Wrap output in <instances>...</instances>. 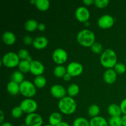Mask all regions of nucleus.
<instances>
[{"mask_svg":"<svg viewBox=\"0 0 126 126\" xmlns=\"http://www.w3.org/2000/svg\"><path fill=\"white\" fill-rule=\"evenodd\" d=\"M122 113L124 114H126V98H124L121 102L120 105Z\"/></svg>","mask_w":126,"mask_h":126,"instance_id":"nucleus-37","label":"nucleus"},{"mask_svg":"<svg viewBox=\"0 0 126 126\" xmlns=\"http://www.w3.org/2000/svg\"><path fill=\"white\" fill-rule=\"evenodd\" d=\"M30 64L31 63L28 62L26 60H20L18 65V70L23 73H26L28 71H30Z\"/></svg>","mask_w":126,"mask_h":126,"instance_id":"nucleus-24","label":"nucleus"},{"mask_svg":"<svg viewBox=\"0 0 126 126\" xmlns=\"http://www.w3.org/2000/svg\"><path fill=\"white\" fill-rule=\"evenodd\" d=\"M62 115L58 112H54L51 113L49 118V123L52 126H57L60 124L62 121Z\"/></svg>","mask_w":126,"mask_h":126,"instance_id":"nucleus-18","label":"nucleus"},{"mask_svg":"<svg viewBox=\"0 0 126 126\" xmlns=\"http://www.w3.org/2000/svg\"><path fill=\"white\" fill-rule=\"evenodd\" d=\"M23 111H22V108H20V107H16L14 108H13V109L12 110V112H11V114L13 118H19L23 114Z\"/></svg>","mask_w":126,"mask_h":126,"instance_id":"nucleus-33","label":"nucleus"},{"mask_svg":"<svg viewBox=\"0 0 126 126\" xmlns=\"http://www.w3.org/2000/svg\"><path fill=\"white\" fill-rule=\"evenodd\" d=\"M114 71L118 75H122L126 72V66L123 63H117L114 67Z\"/></svg>","mask_w":126,"mask_h":126,"instance_id":"nucleus-31","label":"nucleus"},{"mask_svg":"<svg viewBox=\"0 0 126 126\" xmlns=\"http://www.w3.org/2000/svg\"><path fill=\"white\" fill-rule=\"evenodd\" d=\"M67 52L62 48H57L52 54L53 60L59 65L64 63L67 60Z\"/></svg>","mask_w":126,"mask_h":126,"instance_id":"nucleus-8","label":"nucleus"},{"mask_svg":"<svg viewBox=\"0 0 126 126\" xmlns=\"http://www.w3.org/2000/svg\"><path fill=\"white\" fill-rule=\"evenodd\" d=\"M100 113V108L97 105H92L88 109V114L92 118L98 116Z\"/></svg>","mask_w":126,"mask_h":126,"instance_id":"nucleus-30","label":"nucleus"},{"mask_svg":"<svg viewBox=\"0 0 126 126\" xmlns=\"http://www.w3.org/2000/svg\"><path fill=\"white\" fill-rule=\"evenodd\" d=\"M38 24L39 23L36 20L29 19L25 23V28L28 32H33V31L36 30V28H38Z\"/></svg>","mask_w":126,"mask_h":126,"instance_id":"nucleus-21","label":"nucleus"},{"mask_svg":"<svg viewBox=\"0 0 126 126\" xmlns=\"http://www.w3.org/2000/svg\"><path fill=\"white\" fill-rule=\"evenodd\" d=\"M91 50L95 54H101L103 50V46H102V44L98 42H95L92 46L91 47Z\"/></svg>","mask_w":126,"mask_h":126,"instance_id":"nucleus-32","label":"nucleus"},{"mask_svg":"<svg viewBox=\"0 0 126 126\" xmlns=\"http://www.w3.org/2000/svg\"><path fill=\"white\" fill-rule=\"evenodd\" d=\"M48 44V39L45 36H38L33 40V46L37 49H44Z\"/></svg>","mask_w":126,"mask_h":126,"instance_id":"nucleus-15","label":"nucleus"},{"mask_svg":"<svg viewBox=\"0 0 126 126\" xmlns=\"http://www.w3.org/2000/svg\"><path fill=\"white\" fill-rule=\"evenodd\" d=\"M17 54H18V57H19L20 59H21V60H26L27 58L28 57V56H30V54L29 52H28V51L27 49H20V50L18 52Z\"/></svg>","mask_w":126,"mask_h":126,"instance_id":"nucleus-34","label":"nucleus"},{"mask_svg":"<svg viewBox=\"0 0 126 126\" xmlns=\"http://www.w3.org/2000/svg\"><path fill=\"white\" fill-rule=\"evenodd\" d=\"M0 114H1V116H0V123L2 124L4 123V114L3 111L2 110L0 111Z\"/></svg>","mask_w":126,"mask_h":126,"instance_id":"nucleus-40","label":"nucleus"},{"mask_svg":"<svg viewBox=\"0 0 126 126\" xmlns=\"http://www.w3.org/2000/svg\"><path fill=\"white\" fill-rule=\"evenodd\" d=\"M20 126H27L25 125V124H22V125H20Z\"/></svg>","mask_w":126,"mask_h":126,"instance_id":"nucleus-49","label":"nucleus"},{"mask_svg":"<svg viewBox=\"0 0 126 126\" xmlns=\"http://www.w3.org/2000/svg\"><path fill=\"white\" fill-rule=\"evenodd\" d=\"M36 89L34 84L29 81H23L20 84V92L26 97H32L36 94Z\"/></svg>","mask_w":126,"mask_h":126,"instance_id":"nucleus-5","label":"nucleus"},{"mask_svg":"<svg viewBox=\"0 0 126 126\" xmlns=\"http://www.w3.org/2000/svg\"><path fill=\"white\" fill-rule=\"evenodd\" d=\"M57 126H70L67 123H66V122H61V123H60L59 124H58Z\"/></svg>","mask_w":126,"mask_h":126,"instance_id":"nucleus-44","label":"nucleus"},{"mask_svg":"<svg viewBox=\"0 0 126 126\" xmlns=\"http://www.w3.org/2000/svg\"><path fill=\"white\" fill-rule=\"evenodd\" d=\"M76 17L81 22H85L89 21L90 18V12L89 10L84 6H80L76 10L75 12Z\"/></svg>","mask_w":126,"mask_h":126,"instance_id":"nucleus-11","label":"nucleus"},{"mask_svg":"<svg viewBox=\"0 0 126 126\" xmlns=\"http://www.w3.org/2000/svg\"><path fill=\"white\" fill-rule=\"evenodd\" d=\"M38 30L41 32H43V31L45 30L46 29V25H44V23H39L38 24Z\"/></svg>","mask_w":126,"mask_h":126,"instance_id":"nucleus-38","label":"nucleus"},{"mask_svg":"<svg viewBox=\"0 0 126 126\" xmlns=\"http://www.w3.org/2000/svg\"><path fill=\"white\" fill-rule=\"evenodd\" d=\"M95 39L94 33L89 30H82L78 33L77 41L82 46L91 47L95 43Z\"/></svg>","mask_w":126,"mask_h":126,"instance_id":"nucleus-3","label":"nucleus"},{"mask_svg":"<svg viewBox=\"0 0 126 126\" xmlns=\"http://www.w3.org/2000/svg\"><path fill=\"white\" fill-rule=\"evenodd\" d=\"M73 126H90V123L85 118L79 117L74 121Z\"/></svg>","mask_w":126,"mask_h":126,"instance_id":"nucleus-29","label":"nucleus"},{"mask_svg":"<svg viewBox=\"0 0 126 126\" xmlns=\"http://www.w3.org/2000/svg\"><path fill=\"white\" fill-rule=\"evenodd\" d=\"M66 91L70 97H75L78 94L79 92V87L76 84H71L68 86Z\"/></svg>","mask_w":126,"mask_h":126,"instance_id":"nucleus-26","label":"nucleus"},{"mask_svg":"<svg viewBox=\"0 0 126 126\" xmlns=\"http://www.w3.org/2000/svg\"><path fill=\"white\" fill-rule=\"evenodd\" d=\"M59 108L63 114H71L76 110V102L72 97L66 96L59 100Z\"/></svg>","mask_w":126,"mask_h":126,"instance_id":"nucleus-2","label":"nucleus"},{"mask_svg":"<svg viewBox=\"0 0 126 126\" xmlns=\"http://www.w3.org/2000/svg\"><path fill=\"white\" fill-rule=\"evenodd\" d=\"M67 91L65 90V87L61 85L55 84L50 88V93L52 95L58 99H62L63 97H66V94Z\"/></svg>","mask_w":126,"mask_h":126,"instance_id":"nucleus-12","label":"nucleus"},{"mask_svg":"<svg viewBox=\"0 0 126 126\" xmlns=\"http://www.w3.org/2000/svg\"><path fill=\"white\" fill-rule=\"evenodd\" d=\"M66 73V68L62 65H58L54 70V75L57 78H63Z\"/></svg>","mask_w":126,"mask_h":126,"instance_id":"nucleus-25","label":"nucleus"},{"mask_svg":"<svg viewBox=\"0 0 126 126\" xmlns=\"http://www.w3.org/2000/svg\"><path fill=\"white\" fill-rule=\"evenodd\" d=\"M83 2L86 5L90 6V5H91L92 4L94 3V1H93V0H84Z\"/></svg>","mask_w":126,"mask_h":126,"instance_id":"nucleus-39","label":"nucleus"},{"mask_svg":"<svg viewBox=\"0 0 126 126\" xmlns=\"http://www.w3.org/2000/svg\"><path fill=\"white\" fill-rule=\"evenodd\" d=\"M90 126H108L107 121L102 116H98L92 118L89 121Z\"/></svg>","mask_w":126,"mask_h":126,"instance_id":"nucleus-17","label":"nucleus"},{"mask_svg":"<svg viewBox=\"0 0 126 126\" xmlns=\"http://www.w3.org/2000/svg\"><path fill=\"white\" fill-rule=\"evenodd\" d=\"M117 78V73L114 71V69L110 68L105 71L103 75V79L104 81L107 84H113Z\"/></svg>","mask_w":126,"mask_h":126,"instance_id":"nucleus-14","label":"nucleus"},{"mask_svg":"<svg viewBox=\"0 0 126 126\" xmlns=\"http://www.w3.org/2000/svg\"><path fill=\"white\" fill-rule=\"evenodd\" d=\"M110 126H123L122 118L121 116H111L108 121Z\"/></svg>","mask_w":126,"mask_h":126,"instance_id":"nucleus-28","label":"nucleus"},{"mask_svg":"<svg viewBox=\"0 0 126 126\" xmlns=\"http://www.w3.org/2000/svg\"><path fill=\"white\" fill-rule=\"evenodd\" d=\"M23 79H24V75L23 73L20 71L19 70L14 71L11 76V81L16 82L18 84H20L23 81H24Z\"/></svg>","mask_w":126,"mask_h":126,"instance_id":"nucleus-23","label":"nucleus"},{"mask_svg":"<svg viewBox=\"0 0 126 126\" xmlns=\"http://www.w3.org/2000/svg\"><path fill=\"white\" fill-rule=\"evenodd\" d=\"M44 66L38 60H33L30 64V72L35 76H40L44 73Z\"/></svg>","mask_w":126,"mask_h":126,"instance_id":"nucleus-13","label":"nucleus"},{"mask_svg":"<svg viewBox=\"0 0 126 126\" xmlns=\"http://www.w3.org/2000/svg\"><path fill=\"white\" fill-rule=\"evenodd\" d=\"M43 123V118L37 113L28 114L25 119V124L27 126H41Z\"/></svg>","mask_w":126,"mask_h":126,"instance_id":"nucleus-7","label":"nucleus"},{"mask_svg":"<svg viewBox=\"0 0 126 126\" xmlns=\"http://www.w3.org/2000/svg\"><path fill=\"white\" fill-rule=\"evenodd\" d=\"M32 59H32V57L30 56H30H28V57L27 58V59H26V60H27V61H28V62H30V63H32V62L33 61V60H32Z\"/></svg>","mask_w":126,"mask_h":126,"instance_id":"nucleus-45","label":"nucleus"},{"mask_svg":"<svg viewBox=\"0 0 126 126\" xmlns=\"http://www.w3.org/2000/svg\"><path fill=\"white\" fill-rule=\"evenodd\" d=\"M108 112L111 116H120L122 113L120 106L116 103H112L108 106Z\"/></svg>","mask_w":126,"mask_h":126,"instance_id":"nucleus-19","label":"nucleus"},{"mask_svg":"<svg viewBox=\"0 0 126 126\" xmlns=\"http://www.w3.org/2000/svg\"><path fill=\"white\" fill-rule=\"evenodd\" d=\"M2 41L7 45H12L16 42V38L14 33L11 32H6L2 34Z\"/></svg>","mask_w":126,"mask_h":126,"instance_id":"nucleus-16","label":"nucleus"},{"mask_svg":"<svg viewBox=\"0 0 126 126\" xmlns=\"http://www.w3.org/2000/svg\"><path fill=\"white\" fill-rule=\"evenodd\" d=\"M66 71L71 76H78L83 71V66L80 63L73 62L68 65Z\"/></svg>","mask_w":126,"mask_h":126,"instance_id":"nucleus-9","label":"nucleus"},{"mask_svg":"<svg viewBox=\"0 0 126 126\" xmlns=\"http://www.w3.org/2000/svg\"><path fill=\"white\" fill-rule=\"evenodd\" d=\"M7 90L11 95H16L20 92V84L13 81H10L7 84Z\"/></svg>","mask_w":126,"mask_h":126,"instance_id":"nucleus-20","label":"nucleus"},{"mask_svg":"<svg viewBox=\"0 0 126 126\" xmlns=\"http://www.w3.org/2000/svg\"><path fill=\"white\" fill-rule=\"evenodd\" d=\"M71 77H72V76H71V75H69L68 73H66V75H65V76H63V79L65 80V81H70V80L71 79Z\"/></svg>","mask_w":126,"mask_h":126,"instance_id":"nucleus-41","label":"nucleus"},{"mask_svg":"<svg viewBox=\"0 0 126 126\" xmlns=\"http://www.w3.org/2000/svg\"><path fill=\"white\" fill-rule=\"evenodd\" d=\"M100 63L104 67L112 68L117 63V55L115 52L111 49H107L102 53Z\"/></svg>","mask_w":126,"mask_h":126,"instance_id":"nucleus-1","label":"nucleus"},{"mask_svg":"<svg viewBox=\"0 0 126 126\" xmlns=\"http://www.w3.org/2000/svg\"><path fill=\"white\" fill-rule=\"evenodd\" d=\"M51 126V125H50V124H47V125H45V126Z\"/></svg>","mask_w":126,"mask_h":126,"instance_id":"nucleus-48","label":"nucleus"},{"mask_svg":"<svg viewBox=\"0 0 126 126\" xmlns=\"http://www.w3.org/2000/svg\"></svg>","mask_w":126,"mask_h":126,"instance_id":"nucleus-50","label":"nucleus"},{"mask_svg":"<svg viewBox=\"0 0 126 126\" xmlns=\"http://www.w3.org/2000/svg\"><path fill=\"white\" fill-rule=\"evenodd\" d=\"M94 4L96 7L98 8H103L106 7L109 4L108 0H95L94 1Z\"/></svg>","mask_w":126,"mask_h":126,"instance_id":"nucleus-35","label":"nucleus"},{"mask_svg":"<svg viewBox=\"0 0 126 126\" xmlns=\"http://www.w3.org/2000/svg\"><path fill=\"white\" fill-rule=\"evenodd\" d=\"M30 2H31V3L35 4L36 3V0H35V1H34V0H32V1H30Z\"/></svg>","mask_w":126,"mask_h":126,"instance_id":"nucleus-47","label":"nucleus"},{"mask_svg":"<svg viewBox=\"0 0 126 126\" xmlns=\"http://www.w3.org/2000/svg\"><path fill=\"white\" fill-rule=\"evenodd\" d=\"M20 107L24 113L31 114L34 113L38 108L36 102L32 98H26L21 102Z\"/></svg>","mask_w":126,"mask_h":126,"instance_id":"nucleus-6","label":"nucleus"},{"mask_svg":"<svg viewBox=\"0 0 126 126\" xmlns=\"http://www.w3.org/2000/svg\"><path fill=\"white\" fill-rule=\"evenodd\" d=\"M36 6L41 11H46L50 6V2L48 0H36Z\"/></svg>","mask_w":126,"mask_h":126,"instance_id":"nucleus-22","label":"nucleus"},{"mask_svg":"<svg viewBox=\"0 0 126 126\" xmlns=\"http://www.w3.org/2000/svg\"><path fill=\"white\" fill-rule=\"evenodd\" d=\"M33 40H34V39H33L30 36H28V35L25 36L23 37V43H24L25 44H27V45H30V44H33Z\"/></svg>","mask_w":126,"mask_h":126,"instance_id":"nucleus-36","label":"nucleus"},{"mask_svg":"<svg viewBox=\"0 0 126 126\" xmlns=\"http://www.w3.org/2000/svg\"><path fill=\"white\" fill-rule=\"evenodd\" d=\"M0 126H13L11 123H9V122H4L2 124H1Z\"/></svg>","mask_w":126,"mask_h":126,"instance_id":"nucleus-43","label":"nucleus"},{"mask_svg":"<svg viewBox=\"0 0 126 126\" xmlns=\"http://www.w3.org/2000/svg\"><path fill=\"white\" fill-rule=\"evenodd\" d=\"M114 23V18L108 14L103 15L98 18L97 21V23L99 27L103 29L110 28L113 25Z\"/></svg>","mask_w":126,"mask_h":126,"instance_id":"nucleus-10","label":"nucleus"},{"mask_svg":"<svg viewBox=\"0 0 126 126\" xmlns=\"http://www.w3.org/2000/svg\"><path fill=\"white\" fill-rule=\"evenodd\" d=\"M85 25H86V26H89L90 25V22H89V21H87V22H85Z\"/></svg>","mask_w":126,"mask_h":126,"instance_id":"nucleus-46","label":"nucleus"},{"mask_svg":"<svg viewBox=\"0 0 126 126\" xmlns=\"http://www.w3.org/2000/svg\"><path fill=\"white\" fill-rule=\"evenodd\" d=\"M122 124L123 126H126V114H124L122 117Z\"/></svg>","mask_w":126,"mask_h":126,"instance_id":"nucleus-42","label":"nucleus"},{"mask_svg":"<svg viewBox=\"0 0 126 126\" xmlns=\"http://www.w3.org/2000/svg\"><path fill=\"white\" fill-rule=\"evenodd\" d=\"M46 79L42 75L37 76L34 79V84L38 88H43L46 84Z\"/></svg>","mask_w":126,"mask_h":126,"instance_id":"nucleus-27","label":"nucleus"},{"mask_svg":"<svg viewBox=\"0 0 126 126\" xmlns=\"http://www.w3.org/2000/svg\"><path fill=\"white\" fill-rule=\"evenodd\" d=\"M1 62L6 67L13 68L18 66L20 61L18 54L14 52H9L4 55Z\"/></svg>","mask_w":126,"mask_h":126,"instance_id":"nucleus-4","label":"nucleus"}]
</instances>
